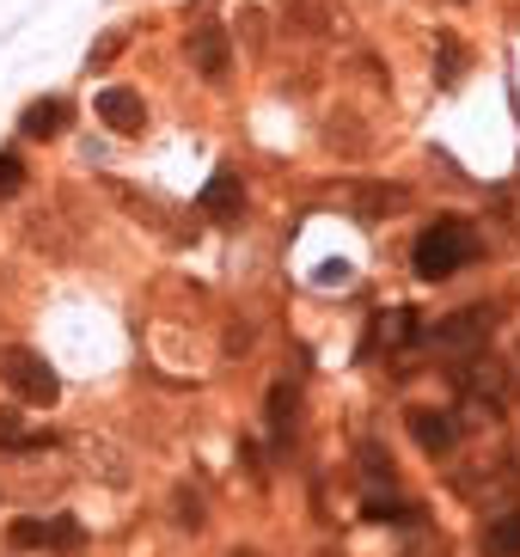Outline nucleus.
<instances>
[{
  "label": "nucleus",
  "mask_w": 520,
  "mask_h": 557,
  "mask_svg": "<svg viewBox=\"0 0 520 557\" xmlns=\"http://www.w3.org/2000/svg\"><path fill=\"white\" fill-rule=\"evenodd\" d=\"M478 258V233L466 227V221H435V227L417 239V276L423 282H441V276H454V270H466V263Z\"/></svg>",
  "instance_id": "obj_1"
},
{
  "label": "nucleus",
  "mask_w": 520,
  "mask_h": 557,
  "mask_svg": "<svg viewBox=\"0 0 520 557\" xmlns=\"http://www.w3.org/2000/svg\"><path fill=\"white\" fill-rule=\"evenodd\" d=\"M0 374H7V386H13L25 405H55V398H62L55 368H49L44 356H32V349H7V356H0Z\"/></svg>",
  "instance_id": "obj_2"
},
{
  "label": "nucleus",
  "mask_w": 520,
  "mask_h": 557,
  "mask_svg": "<svg viewBox=\"0 0 520 557\" xmlns=\"http://www.w3.org/2000/svg\"><path fill=\"white\" fill-rule=\"evenodd\" d=\"M81 521H74V515H55V521H18L13 527V545H25V552H37V545H44V552H81Z\"/></svg>",
  "instance_id": "obj_3"
},
{
  "label": "nucleus",
  "mask_w": 520,
  "mask_h": 557,
  "mask_svg": "<svg viewBox=\"0 0 520 557\" xmlns=\"http://www.w3.org/2000/svg\"><path fill=\"white\" fill-rule=\"evenodd\" d=\"M98 116H104V129L111 135H141L147 104L135 99L129 86H104V92H98Z\"/></svg>",
  "instance_id": "obj_4"
},
{
  "label": "nucleus",
  "mask_w": 520,
  "mask_h": 557,
  "mask_svg": "<svg viewBox=\"0 0 520 557\" xmlns=\"http://www.w3.org/2000/svg\"><path fill=\"white\" fill-rule=\"evenodd\" d=\"M239 209H245V184H239V172H214L209 190H202V214H209V221H233Z\"/></svg>",
  "instance_id": "obj_5"
},
{
  "label": "nucleus",
  "mask_w": 520,
  "mask_h": 557,
  "mask_svg": "<svg viewBox=\"0 0 520 557\" xmlns=\"http://www.w3.org/2000/svg\"><path fill=\"white\" fill-rule=\"evenodd\" d=\"M410 429H417V442H423L429 454H447V447H454V417H441V410H417Z\"/></svg>",
  "instance_id": "obj_6"
},
{
  "label": "nucleus",
  "mask_w": 520,
  "mask_h": 557,
  "mask_svg": "<svg viewBox=\"0 0 520 557\" xmlns=\"http://www.w3.org/2000/svg\"><path fill=\"white\" fill-rule=\"evenodd\" d=\"M484 557H520V515H496L484 527Z\"/></svg>",
  "instance_id": "obj_7"
},
{
  "label": "nucleus",
  "mask_w": 520,
  "mask_h": 557,
  "mask_svg": "<svg viewBox=\"0 0 520 557\" xmlns=\"http://www.w3.org/2000/svg\"><path fill=\"white\" fill-rule=\"evenodd\" d=\"M196 67H202V74H209V81H221V74H227V32H196Z\"/></svg>",
  "instance_id": "obj_8"
},
{
  "label": "nucleus",
  "mask_w": 520,
  "mask_h": 557,
  "mask_svg": "<svg viewBox=\"0 0 520 557\" xmlns=\"http://www.w3.org/2000/svg\"><path fill=\"white\" fill-rule=\"evenodd\" d=\"M62 123H67V104H62V99H49V104H32V111L18 116V129H25V135H55V129H62Z\"/></svg>",
  "instance_id": "obj_9"
},
{
  "label": "nucleus",
  "mask_w": 520,
  "mask_h": 557,
  "mask_svg": "<svg viewBox=\"0 0 520 557\" xmlns=\"http://www.w3.org/2000/svg\"><path fill=\"white\" fill-rule=\"evenodd\" d=\"M18 184H25V160L18 153H0V197H13Z\"/></svg>",
  "instance_id": "obj_10"
},
{
  "label": "nucleus",
  "mask_w": 520,
  "mask_h": 557,
  "mask_svg": "<svg viewBox=\"0 0 520 557\" xmlns=\"http://www.w3.org/2000/svg\"><path fill=\"white\" fill-rule=\"evenodd\" d=\"M288 410H294V386H276V393H270V417H276V423H282Z\"/></svg>",
  "instance_id": "obj_11"
}]
</instances>
